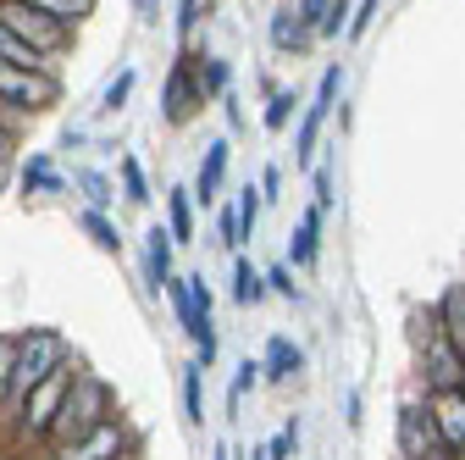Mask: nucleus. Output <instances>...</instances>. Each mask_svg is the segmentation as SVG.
Returning a JSON list of instances; mask_svg holds the SVG:
<instances>
[{"label":"nucleus","mask_w":465,"mask_h":460,"mask_svg":"<svg viewBox=\"0 0 465 460\" xmlns=\"http://www.w3.org/2000/svg\"><path fill=\"white\" fill-rule=\"evenodd\" d=\"M105 416H116V394H111V383H105L100 372H84V366H78V377H73V388H67V399H62V416H55L50 433H45V449L94 433Z\"/></svg>","instance_id":"1"},{"label":"nucleus","mask_w":465,"mask_h":460,"mask_svg":"<svg viewBox=\"0 0 465 460\" xmlns=\"http://www.w3.org/2000/svg\"><path fill=\"white\" fill-rule=\"evenodd\" d=\"M78 355H67L62 366H55L45 383H34L23 399H17V411H12V444H45V433H50V422L62 416V399H67V388H73V377H78Z\"/></svg>","instance_id":"2"},{"label":"nucleus","mask_w":465,"mask_h":460,"mask_svg":"<svg viewBox=\"0 0 465 460\" xmlns=\"http://www.w3.org/2000/svg\"><path fill=\"white\" fill-rule=\"evenodd\" d=\"M67 355H73V350H67V338L55 333V327H28V333H17V366H12V399H6V411H17V399H23L34 383H45Z\"/></svg>","instance_id":"3"},{"label":"nucleus","mask_w":465,"mask_h":460,"mask_svg":"<svg viewBox=\"0 0 465 460\" xmlns=\"http://www.w3.org/2000/svg\"><path fill=\"white\" fill-rule=\"evenodd\" d=\"M0 28L17 34L28 50L50 55V62H62V55L73 50V28H62L55 17H45V12H34V6H23V0H0Z\"/></svg>","instance_id":"4"},{"label":"nucleus","mask_w":465,"mask_h":460,"mask_svg":"<svg viewBox=\"0 0 465 460\" xmlns=\"http://www.w3.org/2000/svg\"><path fill=\"white\" fill-rule=\"evenodd\" d=\"M45 460H139V438L123 416H105L94 433H84L73 444H55Z\"/></svg>","instance_id":"5"},{"label":"nucleus","mask_w":465,"mask_h":460,"mask_svg":"<svg viewBox=\"0 0 465 460\" xmlns=\"http://www.w3.org/2000/svg\"><path fill=\"white\" fill-rule=\"evenodd\" d=\"M55 95H62V73H28V67L0 62V100H6V105L39 117L45 105H55Z\"/></svg>","instance_id":"6"},{"label":"nucleus","mask_w":465,"mask_h":460,"mask_svg":"<svg viewBox=\"0 0 465 460\" xmlns=\"http://www.w3.org/2000/svg\"><path fill=\"white\" fill-rule=\"evenodd\" d=\"M200 89H194V50H178V62L166 67V84H161V117L172 128H183L194 111H200Z\"/></svg>","instance_id":"7"},{"label":"nucleus","mask_w":465,"mask_h":460,"mask_svg":"<svg viewBox=\"0 0 465 460\" xmlns=\"http://www.w3.org/2000/svg\"><path fill=\"white\" fill-rule=\"evenodd\" d=\"M421 383H427V394H449V388L465 383V355L432 322H427V344H421Z\"/></svg>","instance_id":"8"},{"label":"nucleus","mask_w":465,"mask_h":460,"mask_svg":"<svg viewBox=\"0 0 465 460\" xmlns=\"http://www.w3.org/2000/svg\"><path fill=\"white\" fill-rule=\"evenodd\" d=\"M338 84H343V67H327L316 100L305 105V117H300V134H294V166H311V150H316V134H322L327 111H332V100H338Z\"/></svg>","instance_id":"9"},{"label":"nucleus","mask_w":465,"mask_h":460,"mask_svg":"<svg viewBox=\"0 0 465 460\" xmlns=\"http://www.w3.org/2000/svg\"><path fill=\"white\" fill-rule=\"evenodd\" d=\"M438 449H443V438H438L427 405H421V399H411V405L399 411V455H404V460H432ZM449 455H454V449H449Z\"/></svg>","instance_id":"10"},{"label":"nucleus","mask_w":465,"mask_h":460,"mask_svg":"<svg viewBox=\"0 0 465 460\" xmlns=\"http://www.w3.org/2000/svg\"><path fill=\"white\" fill-rule=\"evenodd\" d=\"M427 416L443 438V449H465V388L449 394H427Z\"/></svg>","instance_id":"11"},{"label":"nucleus","mask_w":465,"mask_h":460,"mask_svg":"<svg viewBox=\"0 0 465 460\" xmlns=\"http://www.w3.org/2000/svg\"><path fill=\"white\" fill-rule=\"evenodd\" d=\"M300 366H305V350L294 338H266V355H261V383H294L300 377Z\"/></svg>","instance_id":"12"},{"label":"nucleus","mask_w":465,"mask_h":460,"mask_svg":"<svg viewBox=\"0 0 465 460\" xmlns=\"http://www.w3.org/2000/svg\"><path fill=\"white\" fill-rule=\"evenodd\" d=\"M432 327L454 344V350L465 355V283H449V289L438 295V305H432Z\"/></svg>","instance_id":"13"},{"label":"nucleus","mask_w":465,"mask_h":460,"mask_svg":"<svg viewBox=\"0 0 465 460\" xmlns=\"http://www.w3.org/2000/svg\"><path fill=\"white\" fill-rule=\"evenodd\" d=\"M222 178H227V139H211V145H205V161H200V178H194L189 195H194L200 205H216Z\"/></svg>","instance_id":"14"},{"label":"nucleus","mask_w":465,"mask_h":460,"mask_svg":"<svg viewBox=\"0 0 465 460\" xmlns=\"http://www.w3.org/2000/svg\"><path fill=\"white\" fill-rule=\"evenodd\" d=\"M144 277H150V289H166L172 283V234L161 222L144 234Z\"/></svg>","instance_id":"15"},{"label":"nucleus","mask_w":465,"mask_h":460,"mask_svg":"<svg viewBox=\"0 0 465 460\" xmlns=\"http://www.w3.org/2000/svg\"><path fill=\"white\" fill-rule=\"evenodd\" d=\"M166 234L172 245H194V195L189 189H166Z\"/></svg>","instance_id":"16"},{"label":"nucleus","mask_w":465,"mask_h":460,"mask_svg":"<svg viewBox=\"0 0 465 460\" xmlns=\"http://www.w3.org/2000/svg\"><path fill=\"white\" fill-rule=\"evenodd\" d=\"M288 255H294V266H316V255H322V211L316 205L300 216L294 239H288Z\"/></svg>","instance_id":"17"},{"label":"nucleus","mask_w":465,"mask_h":460,"mask_svg":"<svg viewBox=\"0 0 465 460\" xmlns=\"http://www.w3.org/2000/svg\"><path fill=\"white\" fill-rule=\"evenodd\" d=\"M227 84H232V67L222 62V55H194V89H200V100H222Z\"/></svg>","instance_id":"18"},{"label":"nucleus","mask_w":465,"mask_h":460,"mask_svg":"<svg viewBox=\"0 0 465 460\" xmlns=\"http://www.w3.org/2000/svg\"><path fill=\"white\" fill-rule=\"evenodd\" d=\"M0 62H12V67H28V73H55V62L50 55H39V50H28L17 34H6L0 28Z\"/></svg>","instance_id":"19"},{"label":"nucleus","mask_w":465,"mask_h":460,"mask_svg":"<svg viewBox=\"0 0 465 460\" xmlns=\"http://www.w3.org/2000/svg\"><path fill=\"white\" fill-rule=\"evenodd\" d=\"M23 6H34V12H45V17H55L62 28H78L84 17H94V0H23Z\"/></svg>","instance_id":"20"},{"label":"nucleus","mask_w":465,"mask_h":460,"mask_svg":"<svg viewBox=\"0 0 465 460\" xmlns=\"http://www.w3.org/2000/svg\"><path fill=\"white\" fill-rule=\"evenodd\" d=\"M232 300H239V305H261L266 300V277L239 255V261H232Z\"/></svg>","instance_id":"21"},{"label":"nucleus","mask_w":465,"mask_h":460,"mask_svg":"<svg viewBox=\"0 0 465 460\" xmlns=\"http://www.w3.org/2000/svg\"><path fill=\"white\" fill-rule=\"evenodd\" d=\"M183 422L189 427L205 422V366H189L183 372Z\"/></svg>","instance_id":"22"},{"label":"nucleus","mask_w":465,"mask_h":460,"mask_svg":"<svg viewBox=\"0 0 465 460\" xmlns=\"http://www.w3.org/2000/svg\"><path fill=\"white\" fill-rule=\"evenodd\" d=\"M78 222H84V234H89V239H94L105 255H123V234L111 227V216H105V211H84Z\"/></svg>","instance_id":"23"},{"label":"nucleus","mask_w":465,"mask_h":460,"mask_svg":"<svg viewBox=\"0 0 465 460\" xmlns=\"http://www.w3.org/2000/svg\"><path fill=\"white\" fill-rule=\"evenodd\" d=\"M23 189H28V195H34V189H45V195H62L67 184H62V178H55V166H50L45 155H34V161L23 166Z\"/></svg>","instance_id":"24"},{"label":"nucleus","mask_w":465,"mask_h":460,"mask_svg":"<svg viewBox=\"0 0 465 460\" xmlns=\"http://www.w3.org/2000/svg\"><path fill=\"white\" fill-rule=\"evenodd\" d=\"M272 45H277V50H300V45H311V39L300 34V23H294V6H282V12L272 17Z\"/></svg>","instance_id":"25"},{"label":"nucleus","mask_w":465,"mask_h":460,"mask_svg":"<svg viewBox=\"0 0 465 460\" xmlns=\"http://www.w3.org/2000/svg\"><path fill=\"white\" fill-rule=\"evenodd\" d=\"M116 172H123V189H128V205H150V184H144V166L134 155L116 161Z\"/></svg>","instance_id":"26"},{"label":"nucleus","mask_w":465,"mask_h":460,"mask_svg":"<svg viewBox=\"0 0 465 460\" xmlns=\"http://www.w3.org/2000/svg\"><path fill=\"white\" fill-rule=\"evenodd\" d=\"M261 205H266V200H261V189H255V184H244V189H239V205H232V211H239V234H244V239L255 234Z\"/></svg>","instance_id":"27"},{"label":"nucleus","mask_w":465,"mask_h":460,"mask_svg":"<svg viewBox=\"0 0 465 460\" xmlns=\"http://www.w3.org/2000/svg\"><path fill=\"white\" fill-rule=\"evenodd\" d=\"M294 105H300V95H294V89H272L266 128H272V134H277V128H288V117H294Z\"/></svg>","instance_id":"28"},{"label":"nucleus","mask_w":465,"mask_h":460,"mask_svg":"<svg viewBox=\"0 0 465 460\" xmlns=\"http://www.w3.org/2000/svg\"><path fill=\"white\" fill-rule=\"evenodd\" d=\"M128 95H134V67H123L111 84H105V100H100V111H123L128 105Z\"/></svg>","instance_id":"29"},{"label":"nucleus","mask_w":465,"mask_h":460,"mask_svg":"<svg viewBox=\"0 0 465 460\" xmlns=\"http://www.w3.org/2000/svg\"><path fill=\"white\" fill-rule=\"evenodd\" d=\"M12 366H17V338L6 333L0 338V411H6V399H12Z\"/></svg>","instance_id":"30"},{"label":"nucleus","mask_w":465,"mask_h":460,"mask_svg":"<svg viewBox=\"0 0 465 460\" xmlns=\"http://www.w3.org/2000/svg\"><path fill=\"white\" fill-rule=\"evenodd\" d=\"M73 184H78V189L89 195V211H105V205H111V184L100 178V172H78Z\"/></svg>","instance_id":"31"},{"label":"nucleus","mask_w":465,"mask_h":460,"mask_svg":"<svg viewBox=\"0 0 465 460\" xmlns=\"http://www.w3.org/2000/svg\"><path fill=\"white\" fill-rule=\"evenodd\" d=\"M322 17H327V0H300V6H294V23H300V34H305V39H316Z\"/></svg>","instance_id":"32"},{"label":"nucleus","mask_w":465,"mask_h":460,"mask_svg":"<svg viewBox=\"0 0 465 460\" xmlns=\"http://www.w3.org/2000/svg\"><path fill=\"white\" fill-rule=\"evenodd\" d=\"M255 383H261V361H244V366H239V377H232V388H227V405L239 411V399H244Z\"/></svg>","instance_id":"33"},{"label":"nucleus","mask_w":465,"mask_h":460,"mask_svg":"<svg viewBox=\"0 0 465 460\" xmlns=\"http://www.w3.org/2000/svg\"><path fill=\"white\" fill-rule=\"evenodd\" d=\"M294 449H300V422H288V427L266 444V460H294Z\"/></svg>","instance_id":"34"},{"label":"nucleus","mask_w":465,"mask_h":460,"mask_svg":"<svg viewBox=\"0 0 465 460\" xmlns=\"http://www.w3.org/2000/svg\"><path fill=\"white\" fill-rule=\"evenodd\" d=\"M343 23H349V0H327V17H322L316 39H338V34H343Z\"/></svg>","instance_id":"35"},{"label":"nucleus","mask_w":465,"mask_h":460,"mask_svg":"<svg viewBox=\"0 0 465 460\" xmlns=\"http://www.w3.org/2000/svg\"><path fill=\"white\" fill-rule=\"evenodd\" d=\"M377 6H382V0H361V6H355V12H349V23H343V34H349V39H361V34L371 28V17H377Z\"/></svg>","instance_id":"36"},{"label":"nucleus","mask_w":465,"mask_h":460,"mask_svg":"<svg viewBox=\"0 0 465 460\" xmlns=\"http://www.w3.org/2000/svg\"><path fill=\"white\" fill-rule=\"evenodd\" d=\"M266 277V289L272 295H282V300H300V289H294V272H288V266H272V272H261Z\"/></svg>","instance_id":"37"},{"label":"nucleus","mask_w":465,"mask_h":460,"mask_svg":"<svg viewBox=\"0 0 465 460\" xmlns=\"http://www.w3.org/2000/svg\"><path fill=\"white\" fill-rule=\"evenodd\" d=\"M216 234H222V245H232V250L244 245V234H239V211H232V205H227V211L216 216Z\"/></svg>","instance_id":"38"},{"label":"nucleus","mask_w":465,"mask_h":460,"mask_svg":"<svg viewBox=\"0 0 465 460\" xmlns=\"http://www.w3.org/2000/svg\"><path fill=\"white\" fill-rule=\"evenodd\" d=\"M200 23V0H178V39H189Z\"/></svg>","instance_id":"39"},{"label":"nucleus","mask_w":465,"mask_h":460,"mask_svg":"<svg viewBox=\"0 0 465 460\" xmlns=\"http://www.w3.org/2000/svg\"><path fill=\"white\" fill-rule=\"evenodd\" d=\"M277 189H282V166H266L261 172V200H277Z\"/></svg>","instance_id":"40"},{"label":"nucleus","mask_w":465,"mask_h":460,"mask_svg":"<svg viewBox=\"0 0 465 460\" xmlns=\"http://www.w3.org/2000/svg\"><path fill=\"white\" fill-rule=\"evenodd\" d=\"M338 195H332V172H316V211H327Z\"/></svg>","instance_id":"41"},{"label":"nucleus","mask_w":465,"mask_h":460,"mask_svg":"<svg viewBox=\"0 0 465 460\" xmlns=\"http://www.w3.org/2000/svg\"><path fill=\"white\" fill-rule=\"evenodd\" d=\"M12 178H17V172H12V161H6V155H0V195H6V189H12Z\"/></svg>","instance_id":"42"},{"label":"nucleus","mask_w":465,"mask_h":460,"mask_svg":"<svg viewBox=\"0 0 465 460\" xmlns=\"http://www.w3.org/2000/svg\"><path fill=\"white\" fill-rule=\"evenodd\" d=\"M12 150H17V134H6V128H0V155L12 161Z\"/></svg>","instance_id":"43"},{"label":"nucleus","mask_w":465,"mask_h":460,"mask_svg":"<svg viewBox=\"0 0 465 460\" xmlns=\"http://www.w3.org/2000/svg\"><path fill=\"white\" fill-rule=\"evenodd\" d=\"M216 460H232V449H227V444H216Z\"/></svg>","instance_id":"44"},{"label":"nucleus","mask_w":465,"mask_h":460,"mask_svg":"<svg viewBox=\"0 0 465 460\" xmlns=\"http://www.w3.org/2000/svg\"><path fill=\"white\" fill-rule=\"evenodd\" d=\"M454 460H465V449H454Z\"/></svg>","instance_id":"45"}]
</instances>
